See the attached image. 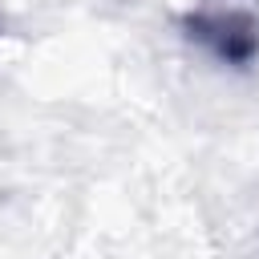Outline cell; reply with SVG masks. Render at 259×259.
Returning a JSON list of instances; mask_svg holds the SVG:
<instances>
[{
  "mask_svg": "<svg viewBox=\"0 0 259 259\" xmlns=\"http://www.w3.org/2000/svg\"><path fill=\"white\" fill-rule=\"evenodd\" d=\"M194 28H198V36L210 40L227 61H247V57L259 49L255 24H251L247 16H239V12H231V16H198Z\"/></svg>",
  "mask_w": 259,
  "mask_h": 259,
  "instance_id": "cell-1",
  "label": "cell"
}]
</instances>
